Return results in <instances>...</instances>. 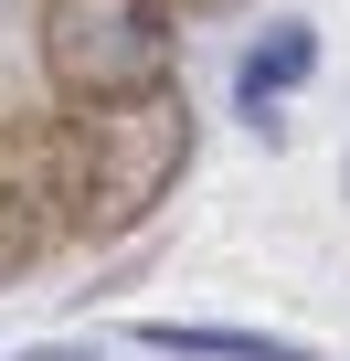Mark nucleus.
<instances>
[{"mask_svg":"<svg viewBox=\"0 0 350 361\" xmlns=\"http://www.w3.org/2000/svg\"><path fill=\"white\" fill-rule=\"evenodd\" d=\"M64 159H75V245H117V234H138L181 192V170H192V96L159 85V96H127V106H85V117H64Z\"/></svg>","mask_w":350,"mask_h":361,"instance_id":"nucleus-1","label":"nucleus"},{"mask_svg":"<svg viewBox=\"0 0 350 361\" xmlns=\"http://www.w3.org/2000/svg\"><path fill=\"white\" fill-rule=\"evenodd\" d=\"M318 75V32L308 22H265L255 43H244V64H234V106L255 117V138H276L287 117H276V96H297Z\"/></svg>","mask_w":350,"mask_h":361,"instance_id":"nucleus-4","label":"nucleus"},{"mask_svg":"<svg viewBox=\"0 0 350 361\" xmlns=\"http://www.w3.org/2000/svg\"><path fill=\"white\" fill-rule=\"evenodd\" d=\"M32 64H43V96L64 117L181 85V43H170L159 0H43L32 11Z\"/></svg>","mask_w":350,"mask_h":361,"instance_id":"nucleus-2","label":"nucleus"},{"mask_svg":"<svg viewBox=\"0 0 350 361\" xmlns=\"http://www.w3.org/2000/svg\"><path fill=\"white\" fill-rule=\"evenodd\" d=\"M138 350H159V361H318L308 340L223 329V319H138Z\"/></svg>","mask_w":350,"mask_h":361,"instance_id":"nucleus-5","label":"nucleus"},{"mask_svg":"<svg viewBox=\"0 0 350 361\" xmlns=\"http://www.w3.org/2000/svg\"><path fill=\"white\" fill-rule=\"evenodd\" d=\"M11 117H22V85H11V75H0V128H11Z\"/></svg>","mask_w":350,"mask_h":361,"instance_id":"nucleus-7","label":"nucleus"},{"mask_svg":"<svg viewBox=\"0 0 350 361\" xmlns=\"http://www.w3.org/2000/svg\"><path fill=\"white\" fill-rule=\"evenodd\" d=\"M22 361H85V350H22Z\"/></svg>","mask_w":350,"mask_h":361,"instance_id":"nucleus-8","label":"nucleus"},{"mask_svg":"<svg viewBox=\"0 0 350 361\" xmlns=\"http://www.w3.org/2000/svg\"><path fill=\"white\" fill-rule=\"evenodd\" d=\"M159 11H170V22H234L244 0H159Z\"/></svg>","mask_w":350,"mask_h":361,"instance_id":"nucleus-6","label":"nucleus"},{"mask_svg":"<svg viewBox=\"0 0 350 361\" xmlns=\"http://www.w3.org/2000/svg\"><path fill=\"white\" fill-rule=\"evenodd\" d=\"M75 245V159H64V117L22 106L0 128V287L43 276Z\"/></svg>","mask_w":350,"mask_h":361,"instance_id":"nucleus-3","label":"nucleus"}]
</instances>
